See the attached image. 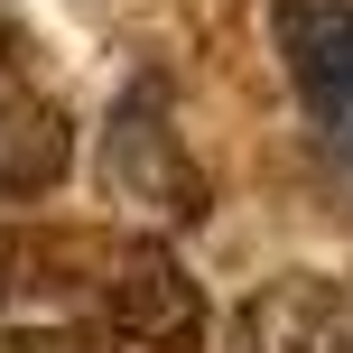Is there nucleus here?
Masks as SVG:
<instances>
[{
    "label": "nucleus",
    "mask_w": 353,
    "mask_h": 353,
    "mask_svg": "<svg viewBox=\"0 0 353 353\" xmlns=\"http://www.w3.org/2000/svg\"><path fill=\"white\" fill-rule=\"evenodd\" d=\"M93 307H103L112 344H140V353H205L214 335V298L159 232H121L93 251Z\"/></svg>",
    "instance_id": "nucleus-1"
},
{
    "label": "nucleus",
    "mask_w": 353,
    "mask_h": 353,
    "mask_svg": "<svg viewBox=\"0 0 353 353\" xmlns=\"http://www.w3.org/2000/svg\"><path fill=\"white\" fill-rule=\"evenodd\" d=\"M270 37L325 149L353 159V0H270Z\"/></svg>",
    "instance_id": "nucleus-2"
},
{
    "label": "nucleus",
    "mask_w": 353,
    "mask_h": 353,
    "mask_svg": "<svg viewBox=\"0 0 353 353\" xmlns=\"http://www.w3.org/2000/svg\"><path fill=\"white\" fill-rule=\"evenodd\" d=\"M232 353H353L344 288L316 279V270H288V279L251 288L242 316H232Z\"/></svg>",
    "instance_id": "nucleus-3"
},
{
    "label": "nucleus",
    "mask_w": 353,
    "mask_h": 353,
    "mask_svg": "<svg viewBox=\"0 0 353 353\" xmlns=\"http://www.w3.org/2000/svg\"><path fill=\"white\" fill-rule=\"evenodd\" d=\"M168 84H140L130 93V112L112 121V176H121L130 195H149V205H168V214H205L195 205V176H186V159H176V140H168Z\"/></svg>",
    "instance_id": "nucleus-4"
},
{
    "label": "nucleus",
    "mask_w": 353,
    "mask_h": 353,
    "mask_svg": "<svg viewBox=\"0 0 353 353\" xmlns=\"http://www.w3.org/2000/svg\"><path fill=\"white\" fill-rule=\"evenodd\" d=\"M28 112H37V93H28V37L0 19V140H10Z\"/></svg>",
    "instance_id": "nucleus-5"
},
{
    "label": "nucleus",
    "mask_w": 353,
    "mask_h": 353,
    "mask_svg": "<svg viewBox=\"0 0 353 353\" xmlns=\"http://www.w3.org/2000/svg\"><path fill=\"white\" fill-rule=\"evenodd\" d=\"M0 353H112L103 325H10Z\"/></svg>",
    "instance_id": "nucleus-6"
}]
</instances>
